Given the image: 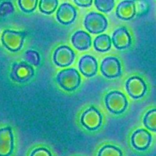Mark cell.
I'll return each mask as SVG.
<instances>
[{"label":"cell","instance_id":"cell-1","mask_svg":"<svg viewBox=\"0 0 156 156\" xmlns=\"http://www.w3.org/2000/svg\"><path fill=\"white\" fill-rule=\"evenodd\" d=\"M56 82L64 90L73 91L80 85L81 77L76 69H66L58 73Z\"/></svg>","mask_w":156,"mask_h":156},{"label":"cell","instance_id":"cell-2","mask_svg":"<svg viewBox=\"0 0 156 156\" xmlns=\"http://www.w3.org/2000/svg\"><path fill=\"white\" fill-rule=\"evenodd\" d=\"M105 105L111 113L120 114L125 111L128 101L123 93L119 91H113L105 97Z\"/></svg>","mask_w":156,"mask_h":156},{"label":"cell","instance_id":"cell-3","mask_svg":"<svg viewBox=\"0 0 156 156\" xmlns=\"http://www.w3.org/2000/svg\"><path fill=\"white\" fill-rule=\"evenodd\" d=\"M26 34L22 31L13 30H5L2 34V44L9 50L16 52L21 50L23 46Z\"/></svg>","mask_w":156,"mask_h":156},{"label":"cell","instance_id":"cell-4","mask_svg":"<svg viewBox=\"0 0 156 156\" xmlns=\"http://www.w3.org/2000/svg\"><path fill=\"white\" fill-rule=\"evenodd\" d=\"M85 28L91 34H99L106 30L108 20L103 15L97 12H90L84 21Z\"/></svg>","mask_w":156,"mask_h":156},{"label":"cell","instance_id":"cell-5","mask_svg":"<svg viewBox=\"0 0 156 156\" xmlns=\"http://www.w3.org/2000/svg\"><path fill=\"white\" fill-rule=\"evenodd\" d=\"M34 75V69L26 62H20L12 66L11 78L17 82H25L30 80Z\"/></svg>","mask_w":156,"mask_h":156},{"label":"cell","instance_id":"cell-6","mask_svg":"<svg viewBox=\"0 0 156 156\" xmlns=\"http://www.w3.org/2000/svg\"><path fill=\"white\" fill-rule=\"evenodd\" d=\"M102 123V116L98 110L91 107L82 114L81 123L88 130H95L101 126Z\"/></svg>","mask_w":156,"mask_h":156},{"label":"cell","instance_id":"cell-7","mask_svg":"<svg viewBox=\"0 0 156 156\" xmlns=\"http://www.w3.org/2000/svg\"><path fill=\"white\" fill-rule=\"evenodd\" d=\"M53 59L54 63L58 66H69L74 61L75 53L67 46H60L55 50Z\"/></svg>","mask_w":156,"mask_h":156},{"label":"cell","instance_id":"cell-8","mask_svg":"<svg viewBox=\"0 0 156 156\" xmlns=\"http://www.w3.org/2000/svg\"><path fill=\"white\" fill-rule=\"evenodd\" d=\"M101 71L105 77L109 79L118 77L121 75V66L120 61L116 57H106L102 61Z\"/></svg>","mask_w":156,"mask_h":156},{"label":"cell","instance_id":"cell-9","mask_svg":"<svg viewBox=\"0 0 156 156\" xmlns=\"http://www.w3.org/2000/svg\"><path fill=\"white\" fill-rule=\"evenodd\" d=\"M126 88L128 94L133 98L138 99L146 94L147 86L141 78L138 76H133L126 81Z\"/></svg>","mask_w":156,"mask_h":156},{"label":"cell","instance_id":"cell-10","mask_svg":"<svg viewBox=\"0 0 156 156\" xmlns=\"http://www.w3.org/2000/svg\"><path fill=\"white\" fill-rule=\"evenodd\" d=\"M14 136L12 128L0 129V156H9L13 152Z\"/></svg>","mask_w":156,"mask_h":156},{"label":"cell","instance_id":"cell-11","mask_svg":"<svg viewBox=\"0 0 156 156\" xmlns=\"http://www.w3.org/2000/svg\"><path fill=\"white\" fill-rule=\"evenodd\" d=\"M132 145L136 149L144 151L149 147L152 142V136L144 129H137L132 135Z\"/></svg>","mask_w":156,"mask_h":156},{"label":"cell","instance_id":"cell-12","mask_svg":"<svg viewBox=\"0 0 156 156\" xmlns=\"http://www.w3.org/2000/svg\"><path fill=\"white\" fill-rule=\"evenodd\" d=\"M76 9L69 3H62L56 12V18L61 24H70L75 21L76 18Z\"/></svg>","mask_w":156,"mask_h":156},{"label":"cell","instance_id":"cell-13","mask_svg":"<svg viewBox=\"0 0 156 156\" xmlns=\"http://www.w3.org/2000/svg\"><path fill=\"white\" fill-rule=\"evenodd\" d=\"M114 47L118 50L128 48L131 44V37L126 27H120L114 30L112 36Z\"/></svg>","mask_w":156,"mask_h":156},{"label":"cell","instance_id":"cell-14","mask_svg":"<svg viewBox=\"0 0 156 156\" xmlns=\"http://www.w3.org/2000/svg\"><path fill=\"white\" fill-rule=\"evenodd\" d=\"M79 68L81 73L86 77L94 76L98 72L97 60L93 56L85 55L79 60Z\"/></svg>","mask_w":156,"mask_h":156},{"label":"cell","instance_id":"cell-15","mask_svg":"<svg viewBox=\"0 0 156 156\" xmlns=\"http://www.w3.org/2000/svg\"><path fill=\"white\" fill-rule=\"evenodd\" d=\"M136 2L125 0L120 2L116 9V15L122 20H130L136 15Z\"/></svg>","mask_w":156,"mask_h":156},{"label":"cell","instance_id":"cell-16","mask_svg":"<svg viewBox=\"0 0 156 156\" xmlns=\"http://www.w3.org/2000/svg\"><path fill=\"white\" fill-rule=\"evenodd\" d=\"M73 46L79 50H88L91 45V36L87 32L78 30L71 38Z\"/></svg>","mask_w":156,"mask_h":156},{"label":"cell","instance_id":"cell-17","mask_svg":"<svg viewBox=\"0 0 156 156\" xmlns=\"http://www.w3.org/2000/svg\"><path fill=\"white\" fill-rule=\"evenodd\" d=\"M94 47L99 52H106L111 47V39L108 34H101L94 41Z\"/></svg>","mask_w":156,"mask_h":156},{"label":"cell","instance_id":"cell-18","mask_svg":"<svg viewBox=\"0 0 156 156\" xmlns=\"http://www.w3.org/2000/svg\"><path fill=\"white\" fill-rule=\"evenodd\" d=\"M145 126L149 130L156 132V108L148 111L143 119Z\"/></svg>","mask_w":156,"mask_h":156},{"label":"cell","instance_id":"cell-19","mask_svg":"<svg viewBox=\"0 0 156 156\" xmlns=\"http://www.w3.org/2000/svg\"><path fill=\"white\" fill-rule=\"evenodd\" d=\"M57 5V0H41L39 2V9L41 12L48 15L54 12Z\"/></svg>","mask_w":156,"mask_h":156},{"label":"cell","instance_id":"cell-20","mask_svg":"<svg viewBox=\"0 0 156 156\" xmlns=\"http://www.w3.org/2000/svg\"><path fill=\"white\" fill-rule=\"evenodd\" d=\"M98 156H123V152L116 146L107 145L100 149Z\"/></svg>","mask_w":156,"mask_h":156},{"label":"cell","instance_id":"cell-21","mask_svg":"<svg viewBox=\"0 0 156 156\" xmlns=\"http://www.w3.org/2000/svg\"><path fill=\"white\" fill-rule=\"evenodd\" d=\"M94 5L101 12H109L114 7L115 2L114 0H95Z\"/></svg>","mask_w":156,"mask_h":156},{"label":"cell","instance_id":"cell-22","mask_svg":"<svg viewBox=\"0 0 156 156\" xmlns=\"http://www.w3.org/2000/svg\"><path fill=\"white\" fill-rule=\"evenodd\" d=\"M25 60L30 65L37 66L41 62V57L38 52L34 50H28L25 52Z\"/></svg>","mask_w":156,"mask_h":156},{"label":"cell","instance_id":"cell-23","mask_svg":"<svg viewBox=\"0 0 156 156\" xmlns=\"http://www.w3.org/2000/svg\"><path fill=\"white\" fill-rule=\"evenodd\" d=\"M37 2V0H19L18 2L21 10L27 13L33 12L36 9Z\"/></svg>","mask_w":156,"mask_h":156},{"label":"cell","instance_id":"cell-24","mask_svg":"<svg viewBox=\"0 0 156 156\" xmlns=\"http://www.w3.org/2000/svg\"><path fill=\"white\" fill-rule=\"evenodd\" d=\"M14 9L13 4L9 1H5L0 4V16L4 17L13 13Z\"/></svg>","mask_w":156,"mask_h":156},{"label":"cell","instance_id":"cell-25","mask_svg":"<svg viewBox=\"0 0 156 156\" xmlns=\"http://www.w3.org/2000/svg\"><path fill=\"white\" fill-rule=\"evenodd\" d=\"M30 156H52V154L45 148H37L31 152Z\"/></svg>","mask_w":156,"mask_h":156},{"label":"cell","instance_id":"cell-26","mask_svg":"<svg viewBox=\"0 0 156 156\" xmlns=\"http://www.w3.org/2000/svg\"><path fill=\"white\" fill-rule=\"evenodd\" d=\"M74 2L81 7H89L92 4V0H75Z\"/></svg>","mask_w":156,"mask_h":156}]
</instances>
